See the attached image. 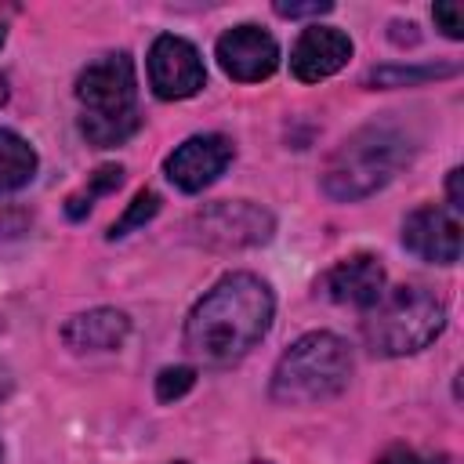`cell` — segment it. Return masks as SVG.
<instances>
[{
  "instance_id": "obj_5",
  "label": "cell",
  "mask_w": 464,
  "mask_h": 464,
  "mask_svg": "<svg viewBox=\"0 0 464 464\" xmlns=\"http://www.w3.org/2000/svg\"><path fill=\"white\" fill-rule=\"evenodd\" d=\"M446 326V304L424 286L384 290L362 312V341L377 355H413L428 348Z\"/></svg>"
},
{
  "instance_id": "obj_2",
  "label": "cell",
  "mask_w": 464,
  "mask_h": 464,
  "mask_svg": "<svg viewBox=\"0 0 464 464\" xmlns=\"http://www.w3.org/2000/svg\"><path fill=\"white\" fill-rule=\"evenodd\" d=\"M76 102H80V134L91 145L98 149L123 145L141 123L134 62L123 51L91 62L76 76Z\"/></svg>"
},
{
  "instance_id": "obj_8",
  "label": "cell",
  "mask_w": 464,
  "mask_h": 464,
  "mask_svg": "<svg viewBox=\"0 0 464 464\" xmlns=\"http://www.w3.org/2000/svg\"><path fill=\"white\" fill-rule=\"evenodd\" d=\"M232 156H236V149L225 134H192L163 160V174L181 192H203L207 185H214L225 174Z\"/></svg>"
},
{
  "instance_id": "obj_22",
  "label": "cell",
  "mask_w": 464,
  "mask_h": 464,
  "mask_svg": "<svg viewBox=\"0 0 464 464\" xmlns=\"http://www.w3.org/2000/svg\"><path fill=\"white\" fill-rule=\"evenodd\" d=\"M377 464H420L417 460V453H410V450H402V446H395V450H388Z\"/></svg>"
},
{
  "instance_id": "obj_1",
  "label": "cell",
  "mask_w": 464,
  "mask_h": 464,
  "mask_svg": "<svg viewBox=\"0 0 464 464\" xmlns=\"http://www.w3.org/2000/svg\"><path fill=\"white\" fill-rule=\"evenodd\" d=\"M276 297L254 272L221 276L185 319V348L214 366L243 359L272 326Z\"/></svg>"
},
{
  "instance_id": "obj_7",
  "label": "cell",
  "mask_w": 464,
  "mask_h": 464,
  "mask_svg": "<svg viewBox=\"0 0 464 464\" xmlns=\"http://www.w3.org/2000/svg\"><path fill=\"white\" fill-rule=\"evenodd\" d=\"M207 80V69H203V58L199 51L174 36V33H163L152 40L149 47V87L156 98L163 102H181V98H192Z\"/></svg>"
},
{
  "instance_id": "obj_15",
  "label": "cell",
  "mask_w": 464,
  "mask_h": 464,
  "mask_svg": "<svg viewBox=\"0 0 464 464\" xmlns=\"http://www.w3.org/2000/svg\"><path fill=\"white\" fill-rule=\"evenodd\" d=\"M453 72H457V65H377V69L366 72V83H373V87H413V83L453 76Z\"/></svg>"
},
{
  "instance_id": "obj_19",
  "label": "cell",
  "mask_w": 464,
  "mask_h": 464,
  "mask_svg": "<svg viewBox=\"0 0 464 464\" xmlns=\"http://www.w3.org/2000/svg\"><path fill=\"white\" fill-rule=\"evenodd\" d=\"M431 18H435V25H439L450 40H460V36H464V14H460V4H453V0H439V4L431 7Z\"/></svg>"
},
{
  "instance_id": "obj_17",
  "label": "cell",
  "mask_w": 464,
  "mask_h": 464,
  "mask_svg": "<svg viewBox=\"0 0 464 464\" xmlns=\"http://www.w3.org/2000/svg\"><path fill=\"white\" fill-rule=\"evenodd\" d=\"M156 210H160V196L152 192V188H141L130 203H127V210L112 221V228H109V239H123L127 232H134V228H141L145 221H152L156 218Z\"/></svg>"
},
{
  "instance_id": "obj_4",
  "label": "cell",
  "mask_w": 464,
  "mask_h": 464,
  "mask_svg": "<svg viewBox=\"0 0 464 464\" xmlns=\"http://www.w3.org/2000/svg\"><path fill=\"white\" fill-rule=\"evenodd\" d=\"M352 377V352L337 334L312 330L297 337L272 370V399L283 406H312L341 395Z\"/></svg>"
},
{
  "instance_id": "obj_14",
  "label": "cell",
  "mask_w": 464,
  "mask_h": 464,
  "mask_svg": "<svg viewBox=\"0 0 464 464\" xmlns=\"http://www.w3.org/2000/svg\"><path fill=\"white\" fill-rule=\"evenodd\" d=\"M33 174H36V149L22 134L0 127V196L25 188Z\"/></svg>"
},
{
  "instance_id": "obj_9",
  "label": "cell",
  "mask_w": 464,
  "mask_h": 464,
  "mask_svg": "<svg viewBox=\"0 0 464 464\" xmlns=\"http://www.w3.org/2000/svg\"><path fill=\"white\" fill-rule=\"evenodd\" d=\"M218 65L239 80V83H257V80H268L279 65V44L272 40V33H265L261 25H232L218 36Z\"/></svg>"
},
{
  "instance_id": "obj_12",
  "label": "cell",
  "mask_w": 464,
  "mask_h": 464,
  "mask_svg": "<svg viewBox=\"0 0 464 464\" xmlns=\"http://www.w3.org/2000/svg\"><path fill=\"white\" fill-rule=\"evenodd\" d=\"M319 290H323V297H330L337 304H352V308L366 312L384 294V265L373 254L341 257L334 268L323 272Z\"/></svg>"
},
{
  "instance_id": "obj_25",
  "label": "cell",
  "mask_w": 464,
  "mask_h": 464,
  "mask_svg": "<svg viewBox=\"0 0 464 464\" xmlns=\"http://www.w3.org/2000/svg\"><path fill=\"white\" fill-rule=\"evenodd\" d=\"M254 464H272V460H254Z\"/></svg>"
},
{
  "instance_id": "obj_6",
  "label": "cell",
  "mask_w": 464,
  "mask_h": 464,
  "mask_svg": "<svg viewBox=\"0 0 464 464\" xmlns=\"http://www.w3.org/2000/svg\"><path fill=\"white\" fill-rule=\"evenodd\" d=\"M272 228H276L272 214L257 203H246V199L210 203L188 221L192 239L210 246V250H243V246L268 243Z\"/></svg>"
},
{
  "instance_id": "obj_24",
  "label": "cell",
  "mask_w": 464,
  "mask_h": 464,
  "mask_svg": "<svg viewBox=\"0 0 464 464\" xmlns=\"http://www.w3.org/2000/svg\"><path fill=\"white\" fill-rule=\"evenodd\" d=\"M0 47H4V25H0Z\"/></svg>"
},
{
  "instance_id": "obj_13",
  "label": "cell",
  "mask_w": 464,
  "mask_h": 464,
  "mask_svg": "<svg viewBox=\"0 0 464 464\" xmlns=\"http://www.w3.org/2000/svg\"><path fill=\"white\" fill-rule=\"evenodd\" d=\"M130 319L120 308H91L62 326V341L72 352H112L127 341Z\"/></svg>"
},
{
  "instance_id": "obj_11",
  "label": "cell",
  "mask_w": 464,
  "mask_h": 464,
  "mask_svg": "<svg viewBox=\"0 0 464 464\" xmlns=\"http://www.w3.org/2000/svg\"><path fill=\"white\" fill-rule=\"evenodd\" d=\"M348 58H352L348 33H341L334 25H312L297 36V44L290 51V72L301 83H319V80L334 76L337 69H344Z\"/></svg>"
},
{
  "instance_id": "obj_16",
  "label": "cell",
  "mask_w": 464,
  "mask_h": 464,
  "mask_svg": "<svg viewBox=\"0 0 464 464\" xmlns=\"http://www.w3.org/2000/svg\"><path fill=\"white\" fill-rule=\"evenodd\" d=\"M123 185V167H116V163H105V167H98L91 178H87V185L80 188V192H72L69 196V203H65V214L72 218V221H80L83 214H91V207H94V199L98 196H105V192H116Z\"/></svg>"
},
{
  "instance_id": "obj_23",
  "label": "cell",
  "mask_w": 464,
  "mask_h": 464,
  "mask_svg": "<svg viewBox=\"0 0 464 464\" xmlns=\"http://www.w3.org/2000/svg\"><path fill=\"white\" fill-rule=\"evenodd\" d=\"M4 102H7V83L0 80V105H4Z\"/></svg>"
},
{
  "instance_id": "obj_18",
  "label": "cell",
  "mask_w": 464,
  "mask_h": 464,
  "mask_svg": "<svg viewBox=\"0 0 464 464\" xmlns=\"http://www.w3.org/2000/svg\"><path fill=\"white\" fill-rule=\"evenodd\" d=\"M192 384H196V370H192V366H163V370L156 373V399H160V402H174V399H181Z\"/></svg>"
},
{
  "instance_id": "obj_3",
  "label": "cell",
  "mask_w": 464,
  "mask_h": 464,
  "mask_svg": "<svg viewBox=\"0 0 464 464\" xmlns=\"http://www.w3.org/2000/svg\"><path fill=\"white\" fill-rule=\"evenodd\" d=\"M402 163H410V138L392 123H366L326 160L323 192L337 203H359L384 188Z\"/></svg>"
},
{
  "instance_id": "obj_20",
  "label": "cell",
  "mask_w": 464,
  "mask_h": 464,
  "mask_svg": "<svg viewBox=\"0 0 464 464\" xmlns=\"http://www.w3.org/2000/svg\"><path fill=\"white\" fill-rule=\"evenodd\" d=\"M326 11H334L330 0H304V4L276 0V14H279V18H319V14H326Z\"/></svg>"
},
{
  "instance_id": "obj_21",
  "label": "cell",
  "mask_w": 464,
  "mask_h": 464,
  "mask_svg": "<svg viewBox=\"0 0 464 464\" xmlns=\"http://www.w3.org/2000/svg\"><path fill=\"white\" fill-rule=\"evenodd\" d=\"M460 178H464V170L460 167H453L450 170V178H446V192H450V210H457L460 214V207H464V192H460Z\"/></svg>"
},
{
  "instance_id": "obj_10",
  "label": "cell",
  "mask_w": 464,
  "mask_h": 464,
  "mask_svg": "<svg viewBox=\"0 0 464 464\" xmlns=\"http://www.w3.org/2000/svg\"><path fill=\"white\" fill-rule=\"evenodd\" d=\"M402 246L431 265H453L460 257V214L439 203L417 207L402 221Z\"/></svg>"
}]
</instances>
